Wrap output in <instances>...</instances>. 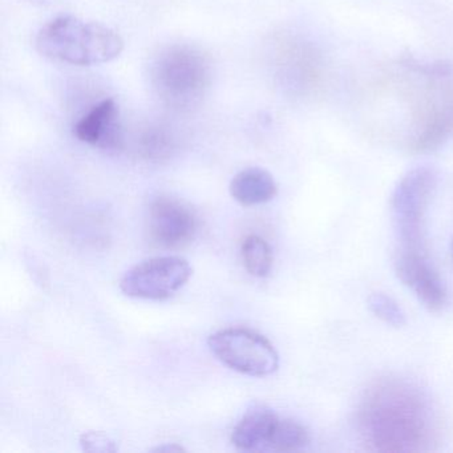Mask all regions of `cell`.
<instances>
[{
    "label": "cell",
    "instance_id": "cell-1",
    "mask_svg": "<svg viewBox=\"0 0 453 453\" xmlns=\"http://www.w3.org/2000/svg\"><path fill=\"white\" fill-rule=\"evenodd\" d=\"M357 424L363 444L375 452H424L434 449L439 437L428 397L400 378H381L365 389Z\"/></svg>",
    "mask_w": 453,
    "mask_h": 453
},
{
    "label": "cell",
    "instance_id": "cell-2",
    "mask_svg": "<svg viewBox=\"0 0 453 453\" xmlns=\"http://www.w3.org/2000/svg\"><path fill=\"white\" fill-rule=\"evenodd\" d=\"M36 49L55 62L87 67L112 62L123 52L124 42L107 26L65 15L39 31Z\"/></svg>",
    "mask_w": 453,
    "mask_h": 453
},
{
    "label": "cell",
    "instance_id": "cell-3",
    "mask_svg": "<svg viewBox=\"0 0 453 453\" xmlns=\"http://www.w3.org/2000/svg\"><path fill=\"white\" fill-rule=\"evenodd\" d=\"M211 81V60L187 44L164 50L150 67V83L156 95L173 110H190L200 104Z\"/></svg>",
    "mask_w": 453,
    "mask_h": 453
},
{
    "label": "cell",
    "instance_id": "cell-4",
    "mask_svg": "<svg viewBox=\"0 0 453 453\" xmlns=\"http://www.w3.org/2000/svg\"><path fill=\"white\" fill-rule=\"evenodd\" d=\"M436 188V173L428 166L408 172L395 188L391 200L392 219L400 249H424V221Z\"/></svg>",
    "mask_w": 453,
    "mask_h": 453
},
{
    "label": "cell",
    "instance_id": "cell-5",
    "mask_svg": "<svg viewBox=\"0 0 453 453\" xmlns=\"http://www.w3.org/2000/svg\"><path fill=\"white\" fill-rule=\"evenodd\" d=\"M208 344L222 365L243 375L269 376L280 365L272 342L250 328H224L211 335Z\"/></svg>",
    "mask_w": 453,
    "mask_h": 453
},
{
    "label": "cell",
    "instance_id": "cell-6",
    "mask_svg": "<svg viewBox=\"0 0 453 453\" xmlns=\"http://www.w3.org/2000/svg\"><path fill=\"white\" fill-rule=\"evenodd\" d=\"M192 275V267L180 257H157L132 267L120 282L126 296L164 301L177 293Z\"/></svg>",
    "mask_w": 453,
    "mask_h": 453
},
{
    "label": "cell",
    "instance_id": "cell-7",
    "mask_svg": "<svg viewBox=\"0 0 453 453\" xmlns=\"http://www.w3.org/2000/svg\"><path fill=\"white\" fill-rule=\"evenodd\" d=\"M450 75L436 81L426 92L411 144L413 152H432L453 136V81H449Z\"/></svg>",
    "mask_w": 453,
    "mask_h": 453
},
{
    "label": "cell",
    "instance_id": "cell-8",
    "mask_svg": "<svg viewBox=\"0 0 453 453\" xmlns=\"http://www.w3.org/2000/svg\"><path fill=\"white\" fill-rule=\"evenodd\" d=\"M396 273L416 298L431 311H441L448 302L447 288L426 250L400 249Z\"/></svg>",
    "mask_w": 453,
    "mask_h": 453
},
{
    "label": "cell",
    "instance_id": "cell-9",
    "mask_svg": "<svg viewBox=\"0 0 453 453\" xmlns=\"http://www.w3.org/2000/svg\"><path fill=\"white\" fill-rule=\"evenodd\" d=\"M197 219L176 198L158 197L150 209V237L158 248L180 249L192 242Z\"/></svg>",
    "mask_w": 453,
    "mask_h": 453
},
{
    "label": "cell",
    "instance_id": "cell-10",
    "mask_svg": "<svg viewBox=\"0 0 453 453\" xmlns=\"http://www.w3.org/2000/svg\"><path fill=\"white\" fill-rule=\"evenodd\" d=\"M81 142L104 150L123 147L120 111L115 99H104L91 108L73 127Z\"/></svg>",
    "mask_w": 453,
    "mask_h": 453
},
{
    "label": "cell",
    "instance_id": "cell-11",
    "mask_svg": "<svg viewBox=\"0 0 453 453\" xmlns=\"http://www.w3.org/2000/svg\"><path fill=\"white\" fill-rule=\"evenodd\" d=\"M280 420L277 413L265 407H256L248 411L233 431V445L245 452L273 450V442Z\"/></svg>",
    "mask_w": 453,
    "mask_h": 453
},
{
    "label": "cell",
    "instance_id": "cell-12",
    "mask_svg": "<svg viewBox=\"0 0 453 453\" xmlns=\"http://www.w3.org/2000/svg\"><path fill=\"white\" fill-rule=\"evenodd\" d=\"M274 177L262 168H248L235 174L230 182V195L243 206L262 205L277 196Z\"/></svg>",
    "mask_w": 453,
    "mask_h": 453
},
{
    "label": "cell",
    "instance_id": "cell-13",
    "mask_svg": "<svg viewBox=\"0 0 453 453\" xmlns=\"http://www.w3.org/2000/svg\"><path fill=\"white\" fill-rule=\"evenodd\" d=\"M177 142L173 134L164 127H150L142 132L139 140V152L145 160H168L176 150Z\"/></svg>",
    "mask_w": 453,
    "mask_h": 453
},
{
    "label": "cell",
    "instance_id": "cell-14",
    "mask_svg": "<svg viewBox=\"0 0 453 453\" xmlns=\"http://www.w3.org/2000/svg\"><path fill=\"white\" fill-rule=\"evenodd\" d=\"M243 266L249 274L257 278H265L273 269L272 246L259 235H249L241 249Z\"/></svg>",
    "mask_w": 453,
    "mask_h": 453
},
{
    "label": "cell",
    "instance_id": "cell-15",
    "mask_svg": "<svg viewBox=\"0 0 453 453\" xmlns=\"http://www.w3.org/2000/svg\"><path fill=\"white\" fill-rule=\"evenodd\" d=\"M309 441V431L301 423L280 418L273 442V452H296L303 449Z\"/></svg>",
    "mask_w": 453,
    "mask_h": 453
},
{
    "label": "cell",
    "instance_id": "cell-16",
    "mask_svg": "<svg viewBox=\"0 0 453 453\" xmlns=\"http://www.w3.org/2000/svg\"><path fill=\"white\" fill-rule=\"evenodd\" d=\"M368 307L379 319L387 325L399 327L405 323V314L402 307L391 296L383 293H373L368 296Z\"/></svg>",
    "mask_w": 453,
    "mask_h": 453
},
{
    "label": "cell",
    "instance_id": "cell-17",
    "mask_svg": "<svg viewBox=\"0 0 453 453\" xmlns=\"http://www.w3.org/2000/svg\"><path fill=\"white\" fill-rule=\"evenodd\" d=\"M81 445L87 452H116L118 450L115 441L100 432H87L81 434Z\"/></svg>",
    "mask_w": 453,
    "mask_h": 453
},
{
    "label": "cell",
    "instance_id": "cell-18",
    "mask_svg": "<svg viewBox=\"0 0 453 453\" xmlns=\"http://www.w3.org/2000/svg\"><path fill=\"white\" fill-rule=\"evenodd\" d=\"M153 450H157V452H163V450H171V452H181L184 450V448L180 447V445H163V447L155 448Z\"/></svg>",
    "mask_w": 453,
    "mask_h": 453
},
{
    "label": "cell",
    "instance_id": "cell-19",
    "mask_svg": "<svg viewBox=\"0 0 453 453\" xmlns=\"http://www.w3.org/2000/svg\"><path fill=\"white\" fill-rule=\"evenodd\" d=\"M452 253H453V243H452Z\"/></svg>",
    "mask_w": 453,
    "mask_h": 453
}]
</instances>
